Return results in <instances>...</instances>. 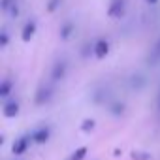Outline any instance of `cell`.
Masks as SVG:
<instances>
[{
  "mask_svg": "<svg viewBox=\"0 0 160 160\" xmlns=\"http://www.w3.org/2000/svg\"><path fill=\"white\" fill-rule=\"evenodd\" d=\"M19 102L17 100H6L4 102V106H2V113H4V117H8V119H13V117H17L19 115Z\"/></svg>",
  "mask_w": 160,
  "mask_h": 160,
  "instance_id": "52a82bcc",
  "label": "cell"
},
{
  "mask_svg": "<svg viewBox=\"0 0 160 160\" xmlns=\"http://www.w3.org/2000/svg\"><path fill=\"white\" fill-rule=\"evenodd\" d=\"M51 98H53V87H51L49 83H42V85L38 87V91H36V96H34L36 106H43V104H47Z\"/></svg>",
  "mask_w": 160,
  "mask_h": 160,
  "instance_id": "7a4b0ae2",
  "label": "cell"
},
{
  "mask_svg": "<svg viewBox=\"0 0 160 160\" xmlns=\"http://www.w3.org/2000/svg\"><path fill=\"white\" fill-rule=\"evenodd\" d=\"M126 10H128V0H109L108 4V17L113 19V21H121L124 15H126Z\"/></svg>",
  "mask_w": 160,
  "mask_h": 160,
  "instance_id": "6da1fadb",
  "label": "cell"
},
{
  "mask_svg": "<svg viewBox=\"0 0 160 160\" xmlns=\"http://www.w3.org/2000/svg\"><path fill=\"white\" fill-rule=\"evenodd\" d=\"M73 32H75V25H73L72 21H64V23L58 27V38H60L62 42H68V40L73 36Z\"/></svg>",
  "mask_w": 160,
  "mask_h": 160,
  "instance_id": "ba28073f",
  "label": "cell"
},
{
  "mask_svg": "<svg viewBox=\"0 0 160 160\" xmlns=\"http://www.w3.org/2000/svg\"><path fill=\"white\" fill-rule=\"evenodd\" d=\"M145 83H147V79H145V75H141V73H134V75L130 77V85H132V89H136V91L143 89Z\"/></svg>",
  "mask_w": 160,
  "mask_h": 160,
  "instance_id": "8fae6325",
  "label": "cell"
},
{
  "mask_svg": "<svg viewBox=\"0 0 160 160\" xmlns=\"http://www.w3.org/2000/svg\"><path fill=\"white\" fill-rule=\"evenodd\" d=\"M158 109H160V96H158Z\"/></svg>",
  "mask_w": 160,
  "mask_h": 160,
  "instance_id": "d6986e66",
  "label": "cell"
},
{
  "mask_svg": "<svg viewBox=\"0 0 160 160\" xmlns=\"http://www.w3.org/2000/svg\"><path fill=\"white\" fill-rule=\"evenodd\" d=\"M87 151H89V147H79L77 151H73V152L70 154L68 160H83V158L87 156Z\"/></svg>",
  "mask_w": 160,
  "mask_h": 160,
  "instance_id": "4fadbf2b",
  "label": "cell"
},
{
  "mask_svg": "<svg viewBox=\"0 0 160 160\" xmlns=\"http://www.w3.org/2000/svg\"><path fill=\"white\" fill-rule=\"evenodd\" d=\"M17 4V0H0V10H2V13L8 15V12Z\"/></svg>",
  "mask_w": 160,
  "mask_h": 160,
  "instance_id": "5bb4252c",
  "label": "cell"
},
{
  "mask_svg": "<svg viewBox=\"0 0 160 160\" xmlns=\"http://www.w3.org/2000/svg\"><path fill=\"white\" fill-rule=\"evenodd\" d=\"M145 2H147V4H149V6H156V4H158V2H160V0H145Z\"/></svg>",
  "mask_w": 160,
  "mask_h": 160,
  "instance_id": "ac0fdd59",
  "label": "cell"
},
{
  "mask_svg": "<svg viewBox=\"0 0 160 160\" xmlns=\"http://www.w3.org/2000/svg\"><path fill=\"white\" fill-rule=\"evenodd\" d=\"M36 32H38V21H36V19H28V21L23 25V28H21V40H23L25 43H28V42L34 40Z\"/></svg>",
  "mask_w": 160,
  "mask_h": 160,
  "instance_id": "277c9868",
  "label": "cell"
},
{
  "mask_svg": "<svg viewBox=\"0 0 160 160\" xmlns=\"http://www.w3.org/2000/svg\"><path fill=\"white\" fill-rule=\"evenodd\" d=\"M111 111H113L115 115H121V113L124 111V104H121V102H113V106H111Z\"/></svg>",
  "mask_w": 160,
  "mask_h": 160,
  "instance_id": "2e32d148",
  "label": "cell"
},
{
  "mask_svg": "<svg viewBox=\"0 0 160 160\" xmlns=\"http://www.w3.org/2000/svg\"><path fill=\"white\" fill-rule=\"evenodd\" d=\"M12 91H13V81L12 79H2V83H0V96H2L4 100L12 94Z\"/></svg>",
  "mask_w": 160,
  "mask_h": 160,
  "instance_id": "30bf717a",
  "label": "cell"
},
{
  "mask_svg": "<svg viewBox=\"0 0 160 160\" xmlns=\"http://www.w3.org/2000/svg\"><path fill=\"white\" fill-rule=\"evenodd\" d=\"M8 43H10V32L6 28H2L0 30V49H6Z\"/></svg>",
  "mask_w": 160,
  "mask_h": 160,
  "instance_id": "9a60e30c",
  "label": "cell"
},
{
  "mask_svg": "<svg viewBox=\"0 0 160 160\" xmlns=\"http://www.w3.org/2000/svg\"><path fill=\"white\" fill-rule=\"evenodd\" d=\"M30 141H32V136H30V134H28V136H21V138H17L15 143H13V147H12V152H13L15 156L25 154L27 149H28V145H30Z\"/></svg>",
  "mask_w": 160,
  "mask_h": 160,
  "instance_id": "8992f818",
  "label": "cell"
},
{
  "mask_svg": "<svg viewBox=\"0 0 160 160\" xmlns=\"http://www.w3.org/2000/svg\"><path fill=\"white\" fill-rule=\"evenodd\" d=\"M30 136H32V141H36V143H45V141L49 139V136H51V128H49V126H40V128H36Z\"/></svg>",
  "mask_w": 160,
  "mask_h": 160,
  "instance_id": "9c48e42d",
  "label": "cell"
},
{
  "mask_svg": "<svg viewBox=\"0 0 160 160\" xmlns=\"http://www.w3.org/2000/svg\"><path fill=\"white\" fill-rule=\"evenodd\" d=\"M109 51H111V43H109L108 38H98V40L94 42V57H96L98 60L106 58V57L109 55Z\"/></svg>",
  "mask_w": 160,
  "mask_h": 160,
  "instance_id": "5b68a950",
  "label": "cell"
},
{
  "mask_svg": "<svg viewBox=\"0 0 160 160\" xmlns=\"http://www.w3.org/2000/svg\"><path fill=\"white\" fill-rule=\"evenodd\" d=\"M62 2H64V0H47V2H45V10H47V13H55L57 10H60Z\"/></svg>",
  "mask_w": 160,
  "mask_h": 160,
  "instance_id": "7c38bea8",
  "label": "cell"
},
{
  "mask_svg": "<svg viewBox=\"0 0 160 160\" xmlns=\"http://www.w3.org/2000/svg\"><path fill=\"white\" fill-rule=\"evenodd\" d=\"M89 128H94V121H85L83 130H89Z\"/></svg>",
  "mask_w": 160,
  "mask_h": 160,
  "instance_id": "e0dca14e",
  "label": "cell"
},
{
  "mask_svg": "<svg viewBox=\"0 0 160 160\" xmlns=\"http://www.w3.org/2000/svg\"><path fill=\"white\" fill-rule=\"evenodd\" d=\"M66 73H68V60L66 58H58L53 64V68H51V79L53 81H62V79L66 77Z\"/></svg>",
  "mask_w": 160,
  "mask_h": 160,
  "instance_id": "3957f363",
  "label": "cell"
}]
</instances>
